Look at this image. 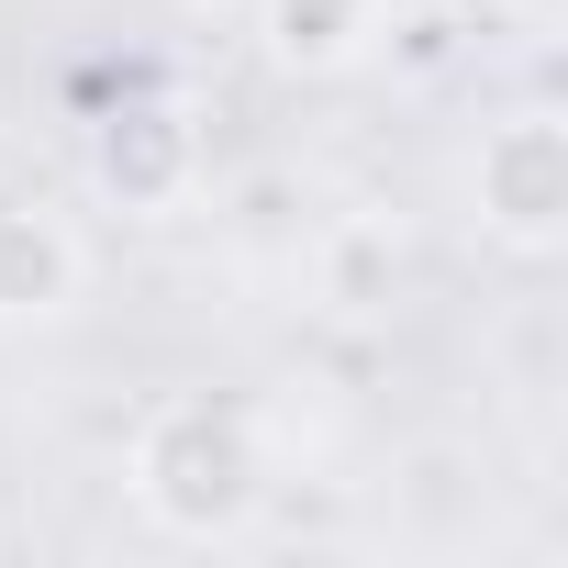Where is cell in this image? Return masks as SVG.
<instances>
[{"label":"cell","instance_id":"1","mask_svg":"<svg viewBox=\"0 0 568 568\" xmlns=\"http://www.w3.org/2000/svg\"><path fill=\"white\" fill-rule=\"evenodd\" d=\"M134 501H145V524L156 535H179V546H212V535H234L256 501H267V457H256V424L234 413V402H212V390H179V402H156L145 424H134Z\"/></svg>","mask_w":568,"mask_h":568},{"label":"cell","instance_id":"2","mask_svg":"<svg viewBox=\"0 0 568 568\" xmlns=\"http://www.w3.org/2000/svg\"><path fill=\"white\" fill-rule=\"evenodd\" d=\"M468 201H479V234H490V245L546 256V245L568 234V123H557V112H501V123H479Z\"/></svg>","mask_w":568,"mask_h":568},{"label":"cell","instance_id":"5","mask_svg":"<svg viewBox=\"0 0 568 568\" xmlns=\"http://www.w3.org/2000/svg\"><path fill=\"white\" fill-rule=\"evenodd\" d=\"M256 34H267V68L335 79L379 45V0H256Z\"/></svg>","mask_w":568,"mask_h":568},{"label":"cell","instance_id":"4","mask_svg":"<svg viewBox=\"0 0 568 568\" xmlns=\"http://www.w3.org/2000/svg\"><path fill=\"white\" fill-rule=\"evenodd\" d=\"M90 291V256L45 201H0V324H57Z\"/></svg>","mask_w":568,"mask_h":568},{"label":"cell","instance_id":"3","mask_svg":"<svg viewBox=\"0 0 568 568\" xmlns=\"http://www.w3.org/2000/svg\"><path fill=\"white\" fill-rule=\"evenodd\" d=\"M90 179H101V201L112 212H179L190 201V179H201V145H190V123L179 112H156V101H134V112H112L101 134H90Z\"/></svg>","mask_w":568,"mask_h":568},{"label":"cell","instance_id":"6","mask_svg":"<svg viewBox=\"0 0 568 568\" xmlns=\"http://www.w3.org/2000/svg\"><path fill=\"white\" fill-rule=\"evenodd\" d=\"M313 291H324L335 313H379V302L402 291V234H390V223H335L324 256H313Z\"/></svg>","mask_w":568,"mask_h":568},{"label":"cell","instance_id":"7","mask_svg":"<svg viewBox=\"0 0 568 568\" xmlns=\"http://www.w3.org/2000/svg\"><path fill=\"white\" fill-rule=\"evenodd\" d=\"M379 34H390L402 68H446V57H457V12H402V23H379Z\"/></svg>","mask_w":568,"mask_h":568},{"label":"cell","instance_id":"8","mask_svg":"<svg viewBox=\"0 0 568 568\" xmlns=\"http://www.w3.org/2000/svg\"><path fill=\"white\" fill-rule=\"evenodd\" d=\"M190 12H223V0H190Z\"/></svg>","mask_w":568,"mask_h":568}]
</instances>
